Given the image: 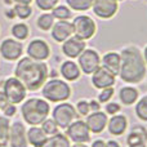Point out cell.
Instances as JSON below:
<instances>
[{
	"mask_svg": "<svg viewBox=\"0 0 147 147\" xmlns=\"http://www.w3.org/2000/svg\"><path fill=\"white\" fill-rule=\"evenodd\" d=\"M26 86L17 78H8L3 86V93L7 99L13 105L21 103L26 98Z\"/></svg>",
	"mask_w": 147,
	"mask_h": 147,
	"instance_id": "obj_5",
	"label": "cell"
},
{
	"mask_svg": "<svg viewBox=\"0 0 147 147\" xmlns=\"http://www.w3.org/2000/svg\"><path fill=\"white\" fill-rule=\"evenodd\" d=\"M4 1L7 3V4H12V3H13V0H4Z\"/></svg>",
	"mask_w": 147,
	"mask_h": 147,
	"instance_id": "obj_46",
	"label": "cell"
},
{
	"mask_svg": "<svg viewBox=\"0 0 147 147\" xmlns=\"http://www.w3.org/2000/svg\"><path fill=\"white\" fill-rule=\"evenodd\" d=\"M147 142V129L142 125H136L130 129L129 134L127 137L128 146L132 145H140V143Z\"/></svg>",
	"mask_w": 147,
	"mask_h": 147,
	"instance_id": "obj_21",
	"label": "cell"
},
{
	"mask_svg": "<svg viewBox=\"0 0 147 147\" xmlns=\"http://www.w3.org/2000/svg\"><path fill=\"white\" fill-rule=\"evenodd\" d=\"M120 105L119 103H115V102H107V105H106V112L107 114H110V115H116L117 112L120 111Z\"/></svg>",
	"mask_w": 147,
	"mask_h": 147,
	"instance_id": "obj_36",
	"label": "cell"
},
{
	"mask_svg": "<svg viewBox=\"0 0 147 147\" xmlns=\"http://www.w3.org/2000/svg\"><path fill=\"white\" fill-rule=\"evenodd\" d=\"M44 147H71V146H70V140L66 136L57 133V134L52 136L51 138H48Z\"/></svg>",
	"mask_w": 147,
	"mask_h": 147,
	"instance_id": "obj_24",
	"label": "cell"
},
{
	"mask_svg": "<svg viewBox=\"0 0 147 147\" xmlns=\"http://www.w3.org/2000/svg\"><path fill=\"white\" fill-rule=\"evenodd\" d=\"M136 115L143 121H147V96L142 97L136 105Z\"/></svg>",
	"mask_w": 147,
	"mask_h": 147,
	"instance_id": "obj_30",
	"label": "cell"
},
{
	"mask_svg": "<svg viewBox=\"0 0 147 147\" xmlns=\"http://www.w3.org/2000/svg\"><path fill=\"white\" fill-rule=\"evenodd\" d=\"M12 35L17 40H25L28 36V27L25 23H16L12 27Z\"/></svg>",
	"mask_w": 147,
	"mask_h": 147,
	"instance_id": "obj_29",
	"label": "cell"
},
{
	"mask_svg": "<svg viewBox=\"0 0 147 147\" xmlns=\"http://www.w3.org/2000/svg\"><path fill=\"white\" fill-rule=\"evenodd\" d=\"M67 5L74 10H79V12H84L92 8V3L93 0H66Z\"/></svg>",
	"mask_w": 147,
	"mask_h": 147,
	"instance_id": "obj_28",
	"label": "cell"
},
{
	"mask_svg": "<svg viewBox=\"0 0 147 147\" xmlns=\"http://www.w3.org/2000/svg\"><path fill=\"white\" fill-rule=\"evenodd\" d=\"M106 147H120V145L116 141H109V142H106Z\"/></svg>",
	"mask_w": 147,
	"mask_h": 147,
	"instance_id": "obj_40",
	"label": "cell"
},
{
	"mask_svg": "<svg viewBox=\"0 0 147 147\" xmlns=\"http://www.w3.org/2000/svg\"><path fill=\"white\" fill-rule=\"evenodd\" d=\"M5 13H7V17L8 18H14L16 17V13H14V10H7V12H5Z\"/></svg>",
	"mask_w": 147,
	"mask_h": 147,
	"instance_id": "obj_42",
	"label": "cell"
},
{
	"mask_svg": "<svg viewBox=\"0 0 147 147\" xmlns=\"http://www.w3.org/2000/svg\"><path fill=\"white\" fill-rule=\"evenodd\" d=\"M49 105L41 98H30L22 105L21 112L25 121L30 125H39L48 117Z\"/></svg>",
	"mask_w": 147,
	"mask_h": 147,
	"instance_id": "obj_3",
	"label": "cell"
},
{
	"mask_svg": "<svg viewBox=\"0 0 147 147\" xmlns=\"http://www.w3.org/2000/svg\"><path fill=\"white\" fill-rule=\"evenodd\" d=\"M48 141V136L38 125H32L27 130V142L32 147H44Z\"/></svg>",
	"mask_w": 147,
	"mask_h": 147,
	"instance_id": "obj_19",
	"label": "cell"
},
{
	"mask_svg": "<svg viewBox=\"0 0 147 147\" xmlns=\"http://www.w3.org/2000/svg\"><path fill=\"white\" fill-rule=\"evenodd\" d=\"M8 141L10 143V147H27V134L22 123L16 121L10 125Z\"/></svg>",
	"mask_w": 147,
	"mask_h": 147,
	"instance_id": "obj_12",
	"label": "cell"
},
{
	"mask_svg": "<svg viewBox=\"0 0 147 147\" xmlns=\"http://www.w3.org/2000/svg\"><path fill=\"white\" fill-rule=\"evenodd\" d=\"M74 34L81 40H89L96 34V22L88 16H78L72 21Z\"/></svg>",
	"mask_w": 147,
	"mask_h": 147,
	"instance_id": "obj_7",
	"label": "cell"
},
{
	"mask_svg": "<svg viewBox=\"0 0 147 147\" xmlns=\"http://www.w3.org/2000/svg\"><path fill=\"white\" fill-rule=\"evenodd\" d=\"M92 8H93L94 14H97L99 18L107 20L116 14L119 4H117V0H93Z\"/></svg>",
	"mask_w": 147,
	"mask_h": 147,
	"instance_id": "obj_10",
	"label": "cell"
},
{
	"mask_svg": "<svg viewBox=\"0 0 147 147\" xmlns=\"http://www.w3.org/2000/svg\"><path fill=\"white\" fill-rule=\"evenodd\" d=\"M101 66V57L93 49H85L79 56V67L84 74L90 75Z\"/></svg>",
	"mask_w": 147,
	"mask_h": 147,
	"instance_id": "obj_9",
	"label": "cell"
},
{
	"mask_svg": "<svg viewBox=\"0 0 147 147\" xmlns=\"http://www.w3.org/2000/svg\"><path fill=\"white\" fill-rule=\"evenodd\" d=\"M52 116H53V120L57 123V125L59 128L66 129L72 121L76 120L78 112H76V109L72 105L63 102V103H59L54 107Z\"/></svg>",
	"mask_w": 147,
	"mask_h": 147,
	"instance_id": "obj_6",
	"label": "cell"
},
{
	"mask_svg": "<svg viewBox=\"0 0 147 147\" xmlns=\"http://www.w3.org/2000/svg\"><path fill=\"white\" fill-rule=\"evenodd\" d=\"M52 14H53L54 20H59V21H67L69 18L72 17L71 10L65 5H57L52 9Z\"/></svg>",
	"mask_w": 147,
	"mask_h": 147,
	"instance_id": "obj_27",
	"label": "cell"
},
{
	"mask_svg": "<svg viewBox=\"0 0 147 147\" xmlns=\"http://www.w3.org/2000/svg\"><path fill=\"white\" fill-rule=\"evenodd\" d=\"M85 51V40H81L78 36H71L66 41H63L62 52L69 58H78Z\"/></svg>",
	"mask_w": 147,
	"mask_h": 147,
	"instance_id": "obj_15",
	"label": "cell"
},
{
	"mask_svg": "<svg viewBox=\"0 0 147 147\" xmlns=\"http://www.w3.org/2000/svg\"><path fill=\"white\" fill-rule=\"evenodd\" d=\"M72 147H88V146H85L84 143H75Z\"/></svg>",
	"mask_w": 147,
	"mask_h": 147,
	"instance_id": "obj_45",
	"label": "cell"
},
{
	"mask_svg": "<svg viewBox=\"0 0 147 147\" xmlns=\"http://www.w3.org/2000/svg\"><path fill=\"white\" fill-rule=\"evenodd\" d=\"M86 125H88L89 130L92 133H102L103 129L107 127V115L106 112H102V111H94L93 114H89L88 117H86Z\"/></svg>",
	"mask_w": 147,
	"mask_h": 147,
	"instance_id": "obj_17",
	"label": "cell"
},
{
	"mask_svg": "<svg viewBox=\"0 0 147 147\" xmlns=\"http://www.w3.org/2000/svg\"><path fill=\"white\" fill-rule=\"evenodd\" d=\"M3 111H4V115L7 117H10V116H13V115L16 114V106L13 103H8L7 106L3 109Z\"/></svg>",
	"mask_w": 147,
	"mask_h": 147,
	"instance_id": "obj_37",
	"label": "cell"
},
{
	"mask_svg": "<svg viewBox=\"0 0 147 147\" xmlns=\"http://www.w3.org/2000/svg\"><path fill=\"white\" fill-rule=\"evenodd\" d=\"M27 54L30 58L35 59V61H44L51 54L49 45L47 44V41L41 40V39H35V40H32L28 44Z\"/></svg>",
	"mask_w": 147,
	"mask_h": 147,
	"instance_id": "obj_13",
	"label": "cell"
},
{
	"mask_svg": "<svg viewBox=\"0 0 147 147\" xmlns=\"http://www.w3.org/2000/svg\"><path fill=\"white\" fill-rule=\"evenodd\" d=\"M107 124H109V132L112 136H121L127 130L128 120L124 115H114Z\"/></svg>",
	"mask_w": 147,
	"mask_h": 147,
	"instance_id": "obj_20",
	"label": "cell"
},
{
	"mask_svg": "<svg viewBox=\"0 0 147 147\" xmlns=\"http://www.w3.org/2000/svg\"><path fill=\"white\" fill-rule=\"evenodd\" d=\"M67 137L75 143H85L90 140V130L83 120H75L66 128Z\"/></svg>",
	"mask_w": 147,
	"mask_h": 147,
	"instance_id": "obj_8",
	"label": "cell"
},
{
	"mask_svg": "<svg viewBox=\"0 0 147 147\" xmlns=\"http://www.w3.org/2000/svg\"><path fill=\"white\" fill-rule=\"evenodd\" d=\"M23 47L20 41L14 39H5L0 44V54L7 61H16L22 56Z\"/></svg>",
	"mask_w": 147,
	"mask_h": 147,
	"instance_id": "obj_11",
	"label": "cell"
},
{
	"mask_svg": "<svg viewBox=\"0 0 147 147\" xmlns=\"http://www.w3.org/2000/svg\"><path fill=\"white\" fill-rule=\"evenodd\" d=\"M89 107L93 111H99V102L98 101H90L89 102Z\"/></svg>",
	"mask_w": 147,
	"mask_h": 147,
	"instance_id": "obj_38",
	"label": "cell"
},
{
	"mask_svg": "<svg viewBox=\"0 0 147 147\" xmlns=\"http://www.w3.org/2000/svg\"><path fill=\"white\" fill-rule=\"evenodd\" d=\"M36 23H38V27L40 28V30L48 31V30H51V28L53 27L54 17H53V14H52V13H43V14L39 16Z\"/></svg>",
	"mask_w": 147,
	"mask_h": 147,
	"instance_id": "obj_25",
	"label": "cell"
},
{
	"mask_svg": "<svg viewBox=\"0 0 147 147\" xmlns=\"http://www.w3.org/2000/svg\"><path fill=\"white\" fill-rule=\"evenodd\" d=\"M117 1H121V0H117Z\"/></svg>",
	"mask_w": 147,
	"mask_h": 147,
	"instance_id": "obj_48",
	"label": "cell"
},
{
	"mask_svg": "<svg viewBox=\"0 0 147 147\" xmlns=\"http://www.w3.org/2000/svg\"><path fill=\"white\" fill-rule=\"evenodd\" d=\"M1 146H3V143H1V142H0V147H1Z\"/></svg>",
	"mask_w": 147,
	"mask_h": 147,
	"instance_id": "obj_47",
	"label": "cell"
},
{
	"mask_svg": "<svg viewBox=\"0 0 147 147\" xmlns=\"http://www.w3.org/2000/svg\"><path fill=\"white\" fill-rule=\"evenodd\" d=\"M61 75L66 80L74 81L80 76V67L72 61H66L61 66Z\"/></svg>",
	"mask_w": 147,
	"mask_h": 147,
	"instance_id": "obj_22",
	"label": "cell"
},
{
	"mask_svg": "<svg viewBox=\"0 0 147 147\" xmlns=\"http://www.w3.org/2000/svg\"><path fill=\"white\" fill-rule=\"evenodd\" d=\"M89 111H90V107H89V103L86 101H80L76 105V112L81 116H88Z\"/></svg>",
	"mask_w": 147,
	"mask_h": 147,
	"instance_id": "obj_35",
	"label": "cell"
},
{
	"mask_svg": "<svg viewBox=\"0 0 147 147\" xmlns=\"http://www.w3.org/2000/svg\"><path fill=\"white\" fill-rule=\"evenodd\" d=\"M112 96H114V88H112V86L102 89V92L98 96V102H101V103H107V102L112 98Z\"/></svg>",
	"mask_w": 147,
	"mask_h": 147,
	"instance_id": "obj_34",
	"label": "cell"
},
{
	"mask_svg": "<svg viewBox=\"0 0 147 147\" xmlns=\"http://www.w3.org/2000/svg\"><path fill=\"white\" fill-rule=\"evenodd\" d=\"M92 147H106V143H105L102 140H97V141H94L93 142Z\"/></svg>",
	"mask_w": 147,
	"mask_h": 147,
	"instance_id": "obj_39",
	"label": "cell"
},
{
	"mask_svg": "<svg viewBox=\"0 0 147 147\" xmlns=\"http://www.w3.org/2000/svg\"><path fill=\"white\" fill-rule=\"evenodd\" d=\"M35 3H36V5H38L39 9L48 12V10L53 9L54 7H57L58 0H35Z\"/></svg>",
	"mask_w": 147,
	"mask_h": 147,
	"instance_id": "obj_33",
	"label": "cell"
},
{
	"mask_svg": "<svg viewBox=\"0 0 147 147\" xmlns=\"http://www.w3.org/2000/svg\"><path fill=\"white\" fill-rule=\"evenodd\" d=\"M102 67L106 69L114 75H119L120 71V65H121V57L120 54L115 53V52H109L106 53L101 59Z\"/></svg>",
	"mask_w": 147,
	"mask_h": 147,
	"instance_id": "obj_18",
	"label": "cell"
},
{
	"mask_svg": "<svg viewBox=\"0 0 147 147\" xmlns=\"http://www.w3.org/2000/svg\"><path fill=\"white\" fill-rule=\"evenodd\" d=\"M119 97L123 103L129 106V105H133L138 99V90L133 86H124V88L120 89Z\"/></svg>",
	"mask_w": 147,
	"mask_h": 147,
	"instance_id": "obj_23",
	"label": "cell"
},
{
	"mask_svg": "<svg viewBox=\"0 0 147 147\" xmlns=\"http://www.w3.org/2000/svg\"><path fill=\"white\" fill-rule=\"evenodd\" d=\"M13 10H14L16 16L20 17L21 20H27V18L31 16V13H32L31 7L30 5H26V4H16L14 8H13Z\"/></svg>",
	"mask_w": 147,
	"mask_h": 147,
	"instance_id": "obj_32",
	"label": "cell"
},
{
	"mask_svg": "<svg viewBox=\"0 0 147 147\" xmlns=\"http://www.w3.org/2000/svg\"><path fill=\"white\" fill-rule=\"evenodd\" d=\"M71 94L69 84L59 79L49 80L43 85V96L51 102H63Z\"/></svg>",
	"mask_w": 147,
	"mask_h": 147,
	"instance_id": "obj_4",
	"label": "cell"
},
{
	"mask_svg": "<svg viewBox=\"0 0 147 147\" xmlns=\"http://www.w3.org/2000/svg\"><path fill=\"white\" fill-rule=\"evenodd\" d=\"M121 65H120L119 75L127 83H140L146 76V62L141 51L137 47H127L123 49Z\"/></svg>",
	"mask_w": 147,
	"mask_h": 147,
	"instance_id": "obj_2",
	"label": "cell"
},
{
	"mask_svg": "<svg viewBox=\"0 0 147 147\" xmlns=\"http://www.w3.org/2000/svg\"><path fill=\"white\" fill-rule=\"evenodd\" d=\"M143 58H145V62H146V65H147V47L145 48V51H143Z\"/></svg>",
	"mask_w": 147,
	"mask_h": 147,
	"instance_id": "obj_43",
	"label": "cell"
},
{
	"mask_svg": "<svg viewBox=\"0 0 147 147\" xmlns=\"http://www.w3.org/2000/svg\"><path fill=\"white\" fill-rule=\"evenodd\" d=\"M129 147H146V143H140V145H132Z\"/></svg>",
	"mask_w": 147,
	"mask_h": 147,
	"instance_id": "obj_44",
	"label": "cell"
},
{
	"mask_svg": "<svg viewBox=\"0 0 147 147\" xmlns=\"http://www.w3.org/2000/svg\"><path fill=\"white\" fill-rule=\"evenodd\" d=\"M92 84L97 89L110 88L115 84V75L107 71L102 66H99L93 74H92Z\"/></svg>",
	"mask_w": 147,
	"mask_h": 147,
	"instance_id": "obj_14",
	"label": "cell"
},
{
	"mask_svg": "<svg viewBox=\"0 0 147 147\" xmlns=\"http://www.w3.org/2000/svg\"><path fill=\"white\" fill-rule=\"evenodd\" d=\"M9 130H10V121L7 116H0V142L3 145H7L9 140Z\"/></svg>",
	"mask_w": 147,
	"mask_h": 147,
	"instance_id": "obj_26",
	"label": "cell"
},
{
	"mask_svg": "<svg viewBox=\"0 0 147 147\" xmlns=\"http://www.w3.org/2000/svg\"><path fill=\"white\" fill-rule=\"evenodd\" d=\"M41 129L45 132L47 136H54L58 133V125L53 119H48L47 117L43 123H41Z\"/></svg>",
	"mask_w": 147,
	"mask_h": 147,
	"instance_id": "obj_31",
	"label": "cell"
},
{
	"mask_svg": "<svg viewBox=\"0 0 147 147\" xmlns=\"http://www.w3.org/2000/svg\"><path fill=\"white\" fill-rule=\"evenodd\" d=\"M74 35V26L69 21H58L52 27V38L57 43H63Z\"/></svg>",
	"mask_w": 147,
	"mask_h": 147,
	"instance_id": "obj_16",
	"label": "cell"
},
{
	"mask_svg": "<svg viewBox=\"0 0 147 147\" xmlns=\"http://www.w3.org/2000/svg\"><path fill=\"white\" fill-rule=\"evenodd\" d=\"M32 0H13V3H17V4H26V5H30Z\"/></svg>",
	"mask_w": 147,
	"mask_h": 147,
	"instance_id": "obj_41",
	"label": "cell"
},
{
	"mask_svg": "<svg viewBox=\"0 0 147 147\" xmlns=\"http://www.w3.org/2000/svg\"><path fill=\"white\" fill-rule=\"evenodd\" d=\"M14 75L22 81L26 89L38 90L47 81L48 66L43 61H35L30 57H23L16 65Z\"/></svg>",
	"mask_w": 147,
	"mask_h": 147,
	"instance_id": "obj_1",
	"label": "cell"
}]
</instances>
